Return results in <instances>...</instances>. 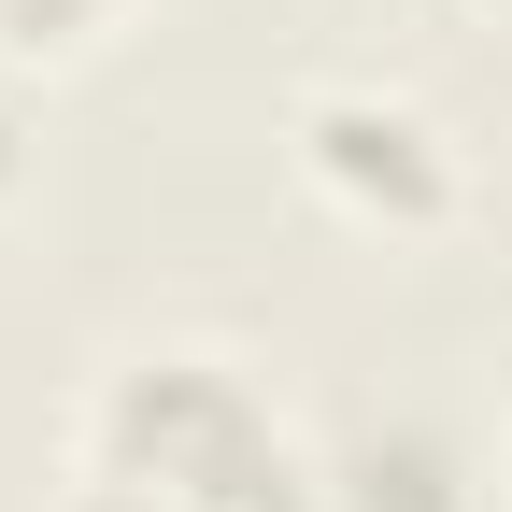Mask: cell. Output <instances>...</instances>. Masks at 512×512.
Instances as JSON below:
<instances>
[{
    "label": "cell",
    "instance_id": "cell-1",
    "mask_svg": "<svg viewBox=\"0 0 512 512\" xmlns=\"http://www.w3.org/2000/svg\"><path fill=\"white\" fill-rule=\"evenodd\" d=\"M72 470H128L185 512H313V456L271 413V384L228 356H114L86 384Z\"/></svg>",
    "mask_w": 512,
    "mask_h": 512
},
{
    "label": "cell",
    "instance_id": "cell-2",
    "mask_svg": "<svg viewBox=\"0 0 512 512\" xmlns=\"http://www.w3.org/2000/svg\"><path fill=\"white\" fill-rule=\"evenodd\" d=\"M299 171L328 185L356 228H441V214L470 200V171H456V143H441V114L399 100V86H328V100L299 114Z\"/></svg>",
    "mask_w": 512,
    "mask_h": 512
},
{
    "label": "cell",
    "instance_id": "cell-3",
    "mask_svg": "<svg viewBox=\"0 0 512 512\" xmlns=\"http://www.w3.org/2000/svg\"><path fill=\"white\" fill-rule=\"evenodd\" d=\"M128 0H0V57H86Z\"/></svg>",
    "mask_w": 512,
    "mask_h": 512
},
{
    "label": "cell",
    "instance_id": "cell-4",
    "mask_svg": "<svg viewBox=\"0 0 512 512\" xmlns=\"http://www.w3.org/2000/svg\"><path fill=\"white\" fill-rule=\"evenodd\" d=\"M57 512H185V498L128 484V470H72V484H57Z\"/></svg>",
    "mask_w": 512,
    "mask_h": 512
},
{
    "label": "cell",
    "instance_id": "cell-5",
    "mask_svg": "<svg viewBox=\"0 0 512 512\" xmlns=\"http://www.w3.org/2000/svg\"><path fill=\"white\" fill-rule=\"evenodd\" d=\"M0 185H15V114H0Z\"/></svg>",
    "mask_w": 512,
    "mask_h": 512
}]
</instances>
